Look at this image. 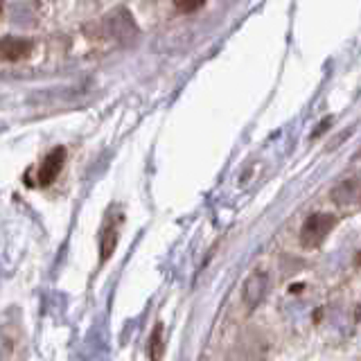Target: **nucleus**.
Wrapping results in <instances>:
<instances>
[{
  "instance_id": "nucleus-1",
  "label": "nucleus",
  "mask_w": 361,
  "mask_h": 361,
  "mask_svg": "<svg viewBox=\"0 0 361 361\" xmlns=\"http://www.w3.org/2000/svg\"><path fill=\"white\" fill-rule=\"evenodd\" d=\"M336 217L334 214H325V212H314L312 217L305 219L302 228H300V244L305 248H316L325 242V237L334 231Z\"/></svg>"
},
{
  "instance_id": "nucleus-4",
  "label": "nucleus",
  "mask_w": 361,
  "mask_h": 361,
  "mask_svg": "<svg viewBox=\"0 0 361 361\" xmlns=\"http://www.w3.org/2000/svg\"><path fill=\"white\" fill-rule=\"evenodd\" d=\"M122 214H116V217H109L106 224H104V233H102V262H106V259L113 255L118 246V237H120V226H122Z\"/></svg>"
},
{
  "instance_id": "nucleus-6",
  "label": "nucleus",
  "mask_w": 361,
  "mask_h": 361,
  "mask_svg": "<svg viewBox=\"0 0 361 361\" xmlns=\"http://www.w3.org/2000/svg\"><path fill=\"white\" fill-rule=\"evenodd\" d=\"M203 5H206V0H174V7L180 14H192V11L201 9Z\"/></svg>"
},
{
  "instance_id": "nucleus-5",
  "label": "nucleus",
  "mask_w": 361,
  "mask_h": 361,
  "mask_svg": "<svg viewBox=\"0 0 361 361\" xmlns=\"http://www.w3.org/2000/svg\"><path fill=\"white\" fill-rule=\"evenodd\" d=\"M34 50V43L27 39H3V45H0V52H3L5 61H20L30 56V52Z\"/></svg>"
},
{
  "instance_id": "nucleus-3",
  "label": "nucleus",
  "mask_w": 361,
  "mask_h": 361,
  "mask_svg": "<svg viewBox=\"0 0 361 361\" xmlns=\"http://www.w3.org/2000/svg\"><path fill=\"white\" fill-rule=\"evenodd\" d=\"M63 165H66V149H63V147H59V149H54L52 154L45 156L43 165L39 167L37 183H39V185H50L52 180L61 174Z\"/></svg>"
},
{
  "instance_id": "nucleus-2",
  "label": "nucleus",
  "mask_w": 361,
  "mask_h": 361,
  "mask_svg": "<svg viewBox=\"0 0 361 361\" xmlns=\"http://www.w3.org/2000/svg\"><path fill=\"white\" fill-rule=\"evenodd\" d=\"M332 201L338 206H361V176H350L332 190Z\"/></svg>"
}]
</instances>
